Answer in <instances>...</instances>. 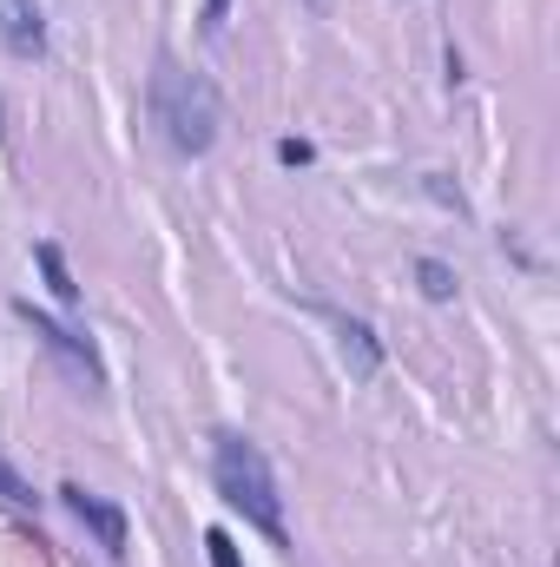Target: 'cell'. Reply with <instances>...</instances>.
<instances>
[{
    "label": "cell",
    "mask_w": 560,
    "mask_h": 567,
    "mask_svg": "<svg viewBox=\"0 0 560 567\" xmlns=\"http://www.w3.org/2000/svg\"><path fill=\"white\" fill-rule=\"evenodd\" d=\"M145 120H152V133L172 145L178 158H205L218 145V133H225V100L178 53H158L152 80H145Z\"/></svg>",
    "instance_id": "obj_1"
},
{
    "label": "cell",
    "mask_w": 560,
    "mask_h": 567,
    "mask_svg": "<svg viewBox=\"0 0 560 567\" xmlns=\"http://www.w3.org/2000/svg\"><path fill=\"white\" fill-rule=\"evenodd\" d=\"M211 488H218V495H225V508H238V515L271 542V548H290L271 455H265L251 435H238V429H218V435H211Z\"/></svg>",
    "instance_id": "obj_2"
},
{
    "label": "cell",
    "mask_w": 560,
    "mask_h": 567,
    "mask_svg": "<svg viewBox=\"0 0 560 567\" xmlns=\"http://www.w3.org/2000/svg\"><path fill=\"white\" fill-rule=\"evenodd\" d=\"M13 317H20V323H33L40 350H53V357L66 363V377H80L86 390H106V363H100V350L86 343V330H73V323H60V317L33 310V297H13Z\"/></svg>",
    "instance_id": "obj_3"
},
{
    "label": "cell",
    "mask_w": 560,
    "mask_h": 567,
    "mask_svg": "<svg viewBox=\"0 0 560 567\" xmlns=\"http://www.w3.org/2000/svg\"><path fill=\"white\" fill-rule=\"evenodd\" d=\"M60 502H66V515H73L80 528H93V542H100L106 555H126L133 522H126L120 502H106V495H93V488H80V482H60Z\"/></svg>",
    "instance_id": "obj_4"
},
{
    "label": "cell",
    "mask_w": 560,
    "mask_h": 567,
    "mask_svg": "<svg viewBox=\"0 0 560 567\" xmlns=\"http://www.w3.org/2000/svg\"><path fill=\"white\" fill-rule=\"evenodd\" d=\"M0 47L13 60H40L46 53V13H40V0H0Z\"/></svg>",
    "instance_id": "obj_5"
},
{
    "label": "cell",
    "mask_w": 560,
    "mask_h": 567,
    "mask_svg": "<svg viewBox=\"0 0 560 567\" xmlns=\"http://www.w3.org/2000/svg\"><path fill=\"white\" fill-rule=\"evenodd\" d=\"M336 337H343V363H350V377L370 383V377L383 370V343H376V330H370L363 317H343V310H336Z\"/></svg>",
    "instance_id": "obj_6"
},
{
    "label": "cell",
    "mask_w": 560,
    "mask_h": 567,
    "mask_svg": "<svg viewBox=\"0 0 560 567\" xmlns=\"http://www.w3.org/2000/svg\"><path fill=\"white\" fill-rule=\"evenodd\" d=\"M33 265L46 271V290H53V297H60L66 310L80 303V284H73V271H66V258H60V245H33Z\"/></svg>",
    "instance_id": "obj_7"
},
{
    "label": "cell",
    "mask_w": 560,
    "mask_h": 567,
    "mask_svg": "<svg viewBox=\"0 0 560 567\" xmlns=\"http://www.w3.org/2000/svg\"><path fill=\"white\" fill-rule=\"evenodd\" d=\"M0 502H7V508H40L46 495H40V488H33V482L7 462V455H0Z\"/></svg>",
    "instance_id": "obj_8"
},
{
    "label": "cell",
    "mask_w": 560,
    "mask_h": 567,
    "mask_svg": "<svg viewBox=\"0 0 560 567\" xmlns=\"http://www.w3.org/2000/svg\"><path fill=\"white\" fill-rule=\"evenodd\" d=\"M416 284H422V297H428V303H448V297H455V271H448L442 258H422Z\"/></svg>",
    "instance_id": "obj_9"
},
{
    "label": "cell",
    "mask_w": 560,
    "mask_h": 567,
    "mask_svg": "<svg viewBox=\"0 0 560 567\" xmlns=\"http://www.w3.org/2000/svg\"><path fill=\"white\" fill-rule=\"evenodd\" d=\"M205 561L211 567H245L238 561V542H231L225 528H205Z\"/></svg>",
    "instance_id": "obj_10"
},
{
    "label": "cell",
    "mask_w": 560,
    "mask_h": 567,
    "mask_svg": "<svg viewBox=\"0 0 560 567\" xmlns=\"http://www.w3.org/2000/svg\"><path fill=\"white\" fill-rule=\"evenodd\" d=\"M278 158H283V165H310V158H317V145H310V140H278Z\"/></svg>",
    "instance_id": "obj_11"
},
{
    "label": "cell",
    "mask_w": 560,
    "mask_h": 567,
    "mask_svg": "<svg viewBox=\"0 0 560 567\" xmlns=\"http://www.w3.org/2000/svg\"><path fill=\"white\" fill-rule=\"evenodd\" d=\"M225 20H231V0H205V20H198V27H205V33H225Z\"/></svg>",
    "instance_id": "obj_12"
},
{
    "label": "cell",
    "mask_w": 560,
    "mask_h": 567,
    "mask_svg": "<svg viewBox=\"0 0 560 567\" xmlns=\"http://www.w3.org/2000/svg\"><path fill=\"white\" fill-rule=\"evenodd\" d=\"M0 140H7V106H0Z\"/></svg>",
    "instance_id": "obj_13"
}]
</instances>
